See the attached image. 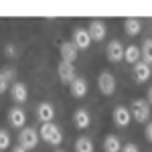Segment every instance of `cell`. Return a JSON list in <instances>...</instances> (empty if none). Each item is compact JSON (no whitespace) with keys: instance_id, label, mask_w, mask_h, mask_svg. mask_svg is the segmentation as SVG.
Here are the masks:
<instances>
[{"instance_id":"1","label":"cell","mask_w":152,"mask_h":152,"mask_svg":"<svg viewBox=\"0 0 152 152\" xmlns=\"http://www.w3.org/2000/svg\"><path fill=\"white\" fill-rule=\"evenodd\" d=\"M39 136H41L45 142L53 144V146H59V144L63 142V132H61L59 126H55L53 122H51V124H43V126H41V132H39Z\"/></svg>"},{"instance_id":"2","label":"cell","mask_w":152,"mask_h":152,"mask_svg":"<svg viewBox=\"0 0 152 152\" xmlns=\"http://www.w3.org/2000/svg\"><path fill=\"white\" fill-rule=\"evenodd\" d=\"M130 114L132 118L136 120V122H148V118H150V104L146 102V99H134L132 102V107H130Z\"/></svg>"},{"instance_id":"3","label":"cell","mask_w":152,"mask_h":152,"mask_svg":"<svg viewBox=\"0 0 152 152\" xmlns=\"http://www.w3.org/2000/svg\"><path fill=\"white\" fill-rule=\"evenodd\" d=\"M97 87L104 95H112L116 91V77L110 71H102L99 77H97Z\"/></svg>"},{"instance_id":"4","label":"cell","mask_w":152,"mask_h":152,"mask_svg":"<svg viewBox=\"0 0 152 152\" xmlns=\"http://www.w3.org/2000/svg\"><path fill=\"white\" fill-rule=\"evenodd\" d=\"M18 142H20L23 148L33 150L37 144H39V132L35 128H23L20 130V136H18Z\"/></svg>"},{"instance_id":"5","label":"cell","mask_w":152,"mask_h":152,"mask_svg":"<svg viewBox=\"0 0 152 152\" xmlns=\"http://www.w3.org/2000/svg\"><path fill=\"white\" fill-rule=\"evenodd\" d=\"M105 57L110 59L112 63H120L124 59V45L120 41H112L107 47H105Z\"/></svg>"},{"instance_id":"6","label":"cell","mask_w":152,"mask_h":152,"mask_svg":"<svg viewBox=\"0 0 152 152\" xmlns=\"http://www.w3.org/2000/svg\"><path fill=\"white\" fill-rule=\"evenodd\" d=\"M73 45L77 49H89V45H91V37H89V33H87V28H75L73 31V41H71Z\"/></svg>"},{"instance_id":"7","label":"cell","mask_w":152,"mask_h":152,"mask_svg":"<svg viewBox=\"0 0 152 152\" xmlns=\"http://www.w3.org/2000/svg\"><path fill=\"white\" fill-rule=\"evenodd\" d=\"M57 73H59V79H61L63 83H71L73 79H75V77H77L73 63H65V61H61V63H59Z\"/></svg>"},{"instance_id":"8","label":"cell","mask_w":152,"mask_h":152,"mask_svg":"<svg viewBox=\"0 0 152 152\" xmlns=\"http://www.w3.org/2000/svg\"><path fill=\"white\" fill-rule=\"evenodd\" d=\"M87 33H89V37H91V41H104V39H105V33H107V28H105L104 20H97V18H94V20L89 23Z\"/></svg>"},{"instance_id":"9","label":"cell","mask_w":152,"mask_h":152,"mask_svg":"<svg viewBox=\"0 0 152 152\" xmlns=\"http://www.w3.org/2000/svg\"><path fill=\"white\" fill-rule=\"evenodd\" d=\"M37 118H39L43 124H51L53 118H55V107L49 104V102L39 104V105H37Z\"/></svg>"},{"instance_id":"10","label":"cell","mask_w":152,"mask_h":152,"mask_svg":"<svg viewBox=\"0 0 152 152\" xmlns=\"http://www.w3.org/2000/svg\"><path fill=\"white\" fill-rule=\"evenodd\" d=\"M59 53H61V59H63L65 63H73V61L77 59V53H79V49L75 47L71 41H65V43H61V47H59Z\"/></svg>"},{"instance_id":"11","label":"cell","mask_w":152,"mask_h":152,"mask_svg":"<svg viewBox=\"0 0 152 152\" xmlns=\"http://www.w3.org/2000/svg\"><path fill=\"white\" fill-rule=\"evenodd\" d=\"M10 97L14 99V104H24L28 99V91H26V85L20 81H14L10 85Z\"/></svg>"},{"instance_id":"12","label":"cell","mask_w":152,"mask_h":152,"mask_svg":"<svg viewBox=\"0 0 152 152\" xmlns=\"http://www.w3.org/2000/svg\"><path fill=\"white\" fill-rule=\"evenodd\" d=\"M130 118H132V114H130L128 107L118 105L116 110H114V124H116L118 128H126L130 124Z\"/></svg>"},{"instance_id":"13","label":"cell","mask_w":152,"mask_h":152,"mask_svg":"<svg viewBox=\"0 0 152 152\" xmlns=\"http://www.w3.org/2000/svg\"><path fill=\"white\" fill-rule=\"evenodd\" d=\"M150 75H152V69H150V65H148V63L138 61V63L134 65V77H136V81H138V83L148 81V79H150Z\"/></svg>"},{"instance_id":"14","label":"cell","mask_w":152,"mask_h":152,"mask_svg":"<svg viewBox=\"0 0 152 152\" xmlns=\"http://www.w3.org/2000/svg\"><path fill=\"white\" fill-rule=\"evenodd\" d=\"M8 122H10V126L23 130L24 124H26V114H24V110H20V107H12L10 112H8Z\"/></svg>"},{"instance_id":"15","label":"cell","mask_w":152,"mask_h":152,"mask_svg":"<svg viewBox=\"0 0 152 152\" xmlns=\"http://www.w3.org/2000/svg\"><path fill=\"white\" fill-rule=\"evenodd\" d=\"M73 124H75V128H79V130L89 128V124H91L89 112H87V110H75V114H73Z\"/></svg>"},{"instance_id":"16","label":"cell","mask_w":152,"mask_h":152,"mask_svg":"<svg viewBox=\"0 0 152 152\" xmlns=\"http://www.w3.org/2000/svg\"><path fill=\"white\" fill-rule=\"evenodd\" d=\"M69 87H71V94L75 95V97H85L87 95V81L83 77H75L69 83Z\"/></svg>"},{"instance_id":"17","label":"cell","mask_w":152,"mask_h":152,"mask_svg":"<svg viewBox=\"0 0 152 152\" xmlns=\"http://www.w3.org/2000/svg\"><path fill=\"white\" fill-rule=\"evenodd\" d=\"M124 31H126V35H128V37H136V35H140V31H142V23L138 20V18H126V20H124Z\"/></svg>"},{"instance_id":"18","label":"cell","mask_w":152,"mask_h":152,"mask_svg":"<svg viewBox=\"0 0 152 152\" xmlns=\"http://www.w3.org/2000/svg\"><path fill=\"white\" fill-rule=\"evenodd\" d=\"M104 150L105 152H122V142H120V138H118V136H114V134L105 136Z\"/></svg>"},{"instance_id":"19","label":"cell","mask_w":152,"mask_h":152,"mask_svg":"<svg viewBox=\"0 0 152 152\" xmlns=\"http://www.w3.org/2000/svg\"><path fill=\"white\" fill-rule=\"evenodd\" d=\"M75 152H94V142L87 136H81L75 140Z\"/></svg>"},{"instance_id":"20","label":"cell","mask_w":152,"mask_h":152,"mask_svg":"<svg viewBox=\"0 0 152 152\" xmlns=\"http://www.w3.org/2000/svg\"><path fill=\"white\" fill-rule=\"evenodd\" d=\"M124 59L132 63V65H136L138 63V59H140V49L136 47V45H130V47L124 49Z\"/></svg>"},{"instance_id":"21","label":"cell","mask_w":152,"mask_h":152,"mask_svg":"<svg viewBox=\"0 0 152 152\" xmlns=\"http://www.w3.org/2000/svg\"><path fill=\"white\" fill-rule=\"evenodd\" d=\"M140 55L144 57V63H148V65H152V39H146V41L142 43Z\"/></svg>"},{"instance_id":"22","label":"cell","mask_w":152,"mask_h":152,"mask_svg":"<svg viewBox=\"0 0 152 152\" xmlns=\"http://www.w3.org/2000/svg\"><path fill=\"white\" fill-rule=\"evenodd\" d=\"M10 146V134L6 130H0V150H6Z\"/></svg>"},{"instance_id":"23","label":"cell","mask_w":152,"mask_h":152,"mask_svg":"<svg viewBox=\"0 0 152 152\" xmlns=\"http://www.w3.org/2000/svg\"><path fill=\"white\" fill-rule=\"evenodd\" d=\"M10 85H12V83L8 81V79H6V77L2 75V73H0V95H2V94H6V91L10 89Z\"/></svg>"},{"instance_id":"24","label":"cell","mask_w":152,"mask_h":152,"mask_svg":"<svg viewBox=\"0 0 152 152\" xmlns=\"http://www.w3.org/2000/svg\"><path fill=\"white\" fill-rule=\"evenodd\" d=\"M0 73H2V75H4V77H6V79H8L10 83H14L12 79L16 77V71L12 69V67H4V69H0Z\"/></svg>"},{"instance_id":"25","label":"cell","mask_w":152,"mask_h":152,"mask_svg":"<svg viewBox=\"0 0 152 152\" xmlns=\"http://www.w3.org/2000/svg\"><path fill=\"white\" fill-rule=\"evenodd\" d=\"M122 152H140V150L136 144H126V146H122Z\"/></svg>"},{"instance_id":"26","label":"cell","mask_w":152,"mask_h":152,"mask_svg":"<svg viewBox=\"0 0 152 152\" xmlns=\"http://www.w3.org/2000/svg\"><path fill=\"white\" fill-rule=\"evenodd\" d=\"M144 134H146V140L152 142V122L148 124V126H146V132H144Z\"/></svg>"},{"instance_id":"27","label":"cell","mask_w":152,"mask_h":152,"mask_svg":"<svg viewBox=\"0 0 152 152\" xmlns=\"http://www.w3.org/2000/svg\"><path fill=\"white\" fill-rule=\"evenodd\" d=\"M12 152H28V150H26V148H23V146L18 144V146H16V148H14V150H12Z\"/></svg>"},{"instance_id":"28","label":"cell","mask_w":152,"mask_h":152,"mask_svg":"<svg viewBox=\"0 0 152 152\" xmlns=\"http://www.w3.org/2000/svg\"><path fill=\"white\" fill-rule=\"evenodd\" d=\"M148 102H150V104H152V87H150V89H148Z\"/></svg>"},{"instance_id":"29","label":"cell","mask_w":152,"mask_h":152,"mask_svg":"<svg viewBox=\"0 0 152 152\" xmlns=\"http://www.w3.org/2000/svg\"><path fill=\"white\" fill-rule=\"evenodd\" d=\"M57 152H63V150H57Z\"/></svg>"}]
</instances>
